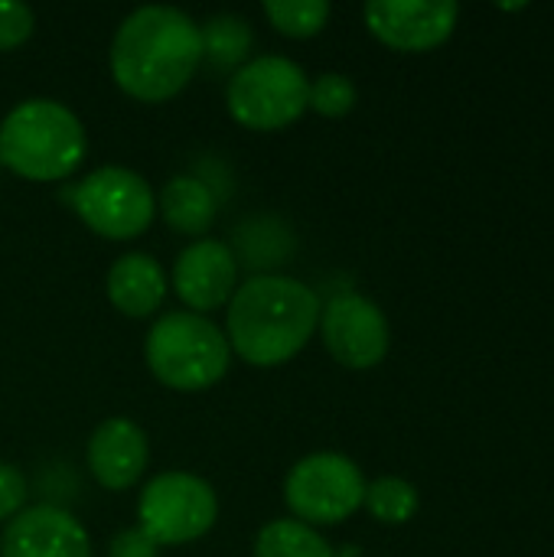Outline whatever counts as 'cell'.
Listing matches in <instances>:
<instances>
[{"instance_id":"1","label":"cell","mask_w":554,"mask_h":557,"mask_svg":"<svg viewBox=\"0 0 554 557\" xmlns=\"http://www.w3.org/2000/svg\"><path fill=\"white\" fill-rule=\"evenodd\" d=\"M199 62V23L180 7L153 3L127 13L111 42V75L118 88L147 104L180 95Z\"/></svg>"},{"instance_id":"2","label":"cell","mask_w":554,"mask_h":557,"mask_svg":"<svg viewBox=\"0 0 554 557\" xmlns=\"http://www.w3.org/2000/svg\"><path fill=\"white\" fill-rule=\"evenodd\" d=\"M320 297L297 277L261 274L229 300V346L248 366L271 369L294 359L320 323Z\"/></svg>"},{"instance_id":"3","label":"cell","mask_w":554,"mask_h":557,"mask_svg":"<svg viewBox=\"0 0 554 557\" xmlns=\"http://www.w3.org/2000/svg\"><path fill=\"white\" fill-rule=\"evenodd\" d=\"M88 140L82 121L52 98H26L0 121V163L33 183H59L78 170Z\"/></svg>"},{"instance_id":"4","label":"cell","mask_w":554,"mask_h":557,"mask_svg":"<svg viewBox=\"0 0 554 557\" xmlns=\"http://www.w3.org/2000/svg\"><path fill=\"white\" fill-rule=\"evenodd\" d=\"M144 356L160 385L173 392H202L229 372L232 346L212 320L176 310L150 326Z\"/></svg>"},{"instance_id":"5","label":"cell","mask_w":554,"mask_h":557,"mask_svg":"<svg viewBox=\"0 0 554 557\" xmlns=\"http://www.w3.org/2000/svg\"><path fill=\"white\" fill-rule=\"evenodd\" d=\"M310 78L284 55H258L229 78V114L248 131H281L307 111Z\"/></svg>"},{"instance_id":"6","label":"cell","mask_w":554,"mask_h":557,"mask_svg":"<svg viewBox=\"0 0 554 557\" xmlns=\"http://www.w3.org/2000/svg\"><path fill=\"white\" fill-rule=\"evenodd\" d=\"M216 516L219 499L212 486L183 470L153 476L137 503V529L160 548L202 539L216 525Z\"/></svg>"},{"instance_id":"7","label":"cell","mask_w":554,"mask_h":557,"mask_svg":"<svg viewBox=\"0 0 554 557\" xmlns=\"http://www.w3.org/2000/svg\"><path fill=\"white\" fill-rule=\"evenodd\" d=\"M72 206L95 235L127 242L150 228L157 196L140 173L124 166H101L75 186Z\"/></svg>"},{"instance_id":"8","label":"cell","mask_w":554,"mask_h":557,"mask_svg":"<svg viewBox=\"0 0 554 557\" xmlns=\"http://www.w3.org/2000/svg\"><path fill=\"white\" fill-rule=\"evenodd\" d=\"M366 499L362 470L343 454H310L284 480V503L304 525H340Z\"/></svg>"},{"instance_id":"9","label":"cell","mask_w":554,"mask_h":557,"mask_svg":"<svg viewBox=\"0 0 554 557\" xmlns=\"http://www.w3.org/2000/svg\"><path fill=\"white\" fill-rule=\"evenodd\" d=\"M320 333L330 356L346 369H376L389 356V320L362 294H336L320 310Z\"/></svg>"},{"instance_id":"10","label":"cell","mask_w":554,"mask_h":557,"mask_svg":"<svg viewBox=\"0 0 554 557\" xmlns=\"http://www.w3.org/2000/svg\"><path fill=\"white\" fill-rule=\"evenodd\" d=\"M369 33L398 52H428L451 39L460 7L454 0H376L362 10Z\"/></svg>"},{"instance_id":"11","label":"cell","mask_w":554,"mask_h":557,"mask_svg":"<svg viewBox=\"0 0 554 557\" xmlns=\"http://www.w3.org/2000/svg\"><path fill=\"white\" fill-rule=\"evenodd\" d=\"M235 284H238V261L225 242L199 238L180 251L176 268H173V287H176V297L193 313L202 317L229 304L235 294Z\"/></svg>"},{"instance_id":"12","label":"cell","mask_w":554,"mask_h":557,"mask_svg":"<svg viewBox=\"0 0 554 557\" xmlns=\"http://www.w3.org/2000/svg\"><path fill=\"white\" fill-rule=\"evenodd\" d=\"M0 557H91L88 532L59 506H29L7 522Z\"/></svg>"},{"instance_id":"13","label":"cell","mask_w":554,"mask_h":557,"mask_svg":"<svg viewBox=\"0 0 554 557\" xmlns=\"http://www.w3.org/2000/svg\"><path fill=\"white\" fill-rule=\"evenodd\" d=\"M88 470L91 476L104 486V490H131L150 460V447L144 431L127 421V418H108L95 428L91 441H88Z\"/></svg>"},{"instance_id":"14","label":"cell","mask_w":554,"mask_h":557,"mask_svg":"<svg viewBox=\"0 0 554 557\" xmlns=\"http://www.w3.org/2000/svg\"><path fill=\"white\" fill-rule=\"evenodd\" d=\"M167 297V277L160 261H153L144 251H131L124 258H118L108 271V300L114 304V310H121L124 317L144 320L150 313L160 310Z\"/></svg>"},{"instance_id":"15","label":"cell","mask_w":554,"mask_h":557,"mask_svg":"<svg viewBox=\"0 0 554 557\" xmlns=\"http://www.w3.org/2000/svg\"><path fill=\"white\" fill-rule=\"evenodd\" d=\"M160 212L183 235H206L216 222V196L196 176H173L160 193Z\"/></svg>"},{"instance_id":"16","label":"cell","mask_w":554,"mask_h":557,"mask_svg":"<svg viewBox=\"0 0 554 557\" xmlns=\"http://www.w3.org/2000/svg\"><path fill=\"white\" fill-rule=\"evenodd\" d=\"M255 557H333V548L317 529L304 522L278 519L258 532Z\"/></svg>"},{"instance_id":"17","label":"cell","mask_w":554,"mask_h":557,"mask_svg":"<svg viewBox=\"0 0 554 557\" xmlns=\"http://www.w3.org/2000/svg\"><path fill=\"white\" fill-rule=\"evenodd\" d=\"M202 36V59H209L216 69H242L248 49H251V26L242 16L219 13L199 26Z\"/></svg>"},{"instance_id":"18","label":"cell","mask_w":554,"mask_h":557,"mask_svg":"<svg viewBox=\"0 0 554 557\" xmlns=\"http://www.w3.org/2000/svg\"><path fill=\"white\" fill-rule=\"evenodd\" d=\"M362 506L382 525H405L418 512V490L402 476H379L366 486Z\"/></svg>"},{"instance_id":"19","label":"cell","mask_w":554,"mask_h":557,"mask_svg":"<svg viewBox=\"0 0 554 557\" xmlns=\"http://www.w3.org/2000/svg\"><path fill=\"white\" fill-rule=\"evenodd\" d=\"M264 16L271 20L278 33L291 39H307L327 26L330 3L327 0H271L264 3Z\"/></svg>"},{"instance_id":"20","label":"cell","mask_w":554,"mask_h":557,"mask_svg":"<svg viewBox=\"0 0 554 557\" xmlns=\"http://www.w3.org/2000/svg\"><path fill=\"white\" fill-rule=\"evenodd\" d=\"M307 108L323 117H343L356 108V85L340 72H323L317 75V82H310Z\"/></svg>"},{"instance_id":"21","label":"cell","mask_w":554,"mask_h":557,"mask_svg":"<svg viewBox=\"0 0 554 557\" xmlns=\"http://www.w3.org/2000/svg\"><path fill=\"white\" fill-rule=\"evenodd\" d=\"M33 26H36V16L26 3L3 0L0 3V52L23 46L33 36Z\"/></svg>"},{"instance_id":"22","label":"cell","mask_w":554,"mask_h":557,"mask_svg":"<svg viewBox=\"0 0 554 557\" xmlns=\"http://www.w3.org/2000/svg\"><path fill=\"white\" fill-rule=\"evenodd\" d=\"M23 503H26V476L10 467V463H0V522H10L23 512Z\"/></svg>"},{"instance_id":"23","label":"cell","mask_w":554,"mask_h":557,"mask_svg":"<svg viewBox=\"0 0 554 557\" xmlns=\"http://www.w3.org/2000/svg\"><path fill=\"white\" fill-rule=\"evenodd\" d=\"M108 557H160V545H153L140 529H124L114 535Z\"/></svg>"}]
</instances>
